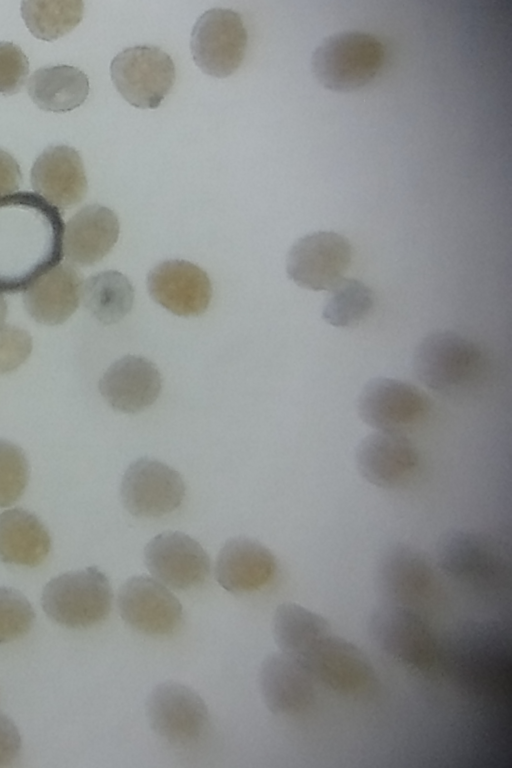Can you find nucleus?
<instances>
[{
    "label": "nucleus",
    "instance_id": "f03ea898",
    "mask_svg": "<svg viewBox=\"0 0 512 768\" xmlns=\"http://www.w3.org/2000/svg\"><path fill=\"white\" fill-rule=\"evenodd\" d=\"M385 60L383 43L362 31H342L315 48L311 68L317 81L335 92H351L370 83Z\"/></svg>",
    "mask_w": 512,
    "mask_h": 768
},
{
    "label": "nucleus",
    "instance_id": "4be33fe9",
    "mask_svg": "<svg viewBox=\"0 0 512 768\" xmlns=\"http://www.w3.org/2000/svg\"><path fill=\"white\" fill-rule=\"evenodd\" d=\"M31 183L37 195L57 209L78 204L87 192L82 159L66 145L50 146L38 156L31 169Z\"/></svg>",
    "mask_w": 512,
    "mask_h": 768
},
{
    "label": "nucleus",
    "instance_id": "393cba45",
    "mask_svg": "<svg viewBox=\"0 0 512 768\" xmlns=\"http://www.w3.org/2000/svg\"><path fill=\"white\" fill-rule=\"evenodd\" d=\"M51 549L50 534L40 519L22 508L0 514V560L19 566L36 567Z\"/></svg>",
    "mask_w": 512,
    "mask_h": 768
},
{
    "label": "nucleus",
    "instance_id": "aec40b11",
    "mask_svg": "<svg viewBox=\"0 0 512 768\" xmlns=\"http://www.w3.org/2000/svg\"><path fill=\"white\" fill-rule=\"evenodd\" d=\"M274 554L259 541L238 536L228 539L215 563V578L226 591L235 594L263 589L276 577Z\"/></svg>",
    "mask_w": 512,
    "mask_h": 768
},
{
    "label": "nucleus",
    "instance_id": "c85d7f7f",
    "mask_svg": "<svg viewBox=\"0 0 512 768\" xmlns=\"http://www.w3.org/2000/svg\"><path fill=\"white\" fill-rule=\"evenodd\" d=\"M82 1H23L21 14L37 38L52 41L70 32L82 20Z\"/></svg>",
    "mask_w": 512,
    "mask_h": 768
},
{
    "label": "nucleus",
    "instance_id": "72a5a7b5",
    "mask_svg": "<svg viewBox=\"0 0 512 768\" xmlns=\"http://www.w3.org/2000/svg\"><path fill=\"white\" fill-rule=\"evenodd\" d=\"M32 339L29 333L11 325L0 326V373L16 370L30 356Z\"/></svg>",
    "mask_w": 512,
    "mask_h": 768
},
{
    "label": "nucleus",
    "instance_id": "c756f323",
    "mask_svg": "<svg viewBox=\"0 0 512 768\" xmlns=\"http://www.w3.org/2000/svg\"><path fill=\"white\" fill-rule=\"evenodd\" d=\"M374 306V294L363 282L343 278L326 301L322 318L334 327H354L364 320Z\"/></svg>",
    "mask_w": 512,
    "mask_h": 768
},
{
    "label": "nucleus",
    "instance_id": "39448f33",
    "mask_svg": "<svg viewBox=\"0 0 512 768\" xmlns=\"http://www.w3.org/2000/svg\"><path fill=\"white\" fill-rule=\"evenodd\" d=\"M368 630L376 645L403 666L429 671L437 659L435 634L415 609L388 603L374 610Z\"/></svg>",
    "mask_w": 512,
    "mask_h": 768
},
{
    "label": "nucleus",
    "instance_id": "2f4dec72",
    "mask_svg": "<svg viewBox=\"0 0 512 768\" xmlns=\"http://www.w3.org/2000/svg\"><path fill=\"white\" fill-rule=\"evenodd\" d=\"M35 617L32 605L21 592L0 587V644L25 636Z\"/></svg>",
    "mask_w": 512,
    "mask_h": 768
},
{
    "label": "nucleus",
    "instance_id": "473e14b6",
    "mask_svg": "<svg viewBox=\"0 0 512 768\" xmlns=\"http://www.w3.org/2000/svg\"><path fill=\"white\" fill-rule=\"evenodd\" d=\"M29 73V62L21 48L11 42H0V94L20 91Z\"/></svg>",
    "mask_w": 512,
    "mask_h": 768
},
{
    "label": "nucleus",
    "instance_id": "f257e3e1",
    "mask_svg": "<svg viewBox=\"0 0 512 768\" xmlns=\"http://www.w3.org/2000/svg\"><path fill=\"white\" fill-rule=\"evenodd\" d=\"M64 223L37 194L0 197V293L26 290L60 263Z\"/></svg>",
    "mask_w": 512,
    "mask_h": 768
},
{
    "label": "nucleus",
    "instance_id": "dca6fc26",
    "mask_svg": "<svg viewBox=\"0 0 512 768\" xmlns=\"http://www.w3.org/2000/svg\"><path fill=\"white\" fill-rule=\"evenodd\" d=\"M377 584L389 603L415 609L438 592L437 575L426 556L416 548L392 545L377 567Z\"/></svg>",
    "mask_w": 512,
    "mask_h": 768
},
{
    "label": "nucleus",
    "instance_id": "e433bc0d",
    "mask_svg": "<svg viewBox=\"0 0 512 768\" xmlns=\"http://www.w3.org/2000/svg\"><path fill=\"white\" fill-rule=\"evenodd\" d=\"M7 315V303L4 297L0 294V326L3 325Z\"/></svg>",
    "mask_w": 512,
    "mask_h": 768
},
{
    "label": "nucleus",
    "instance_id": "a211bd4d",
    "mask_svg": "<svg viewBox=\"0 0 512 768\" xmlns=\"http://www.w3.org/2000/svg\"><path fill=\"white\" fill-rule=\"evenodd\" d=\"M355 464L359 474L370 484L394 489L414 477L420 456L416 447L401 433L376 431L358 444Z\"/></svg>",
    "mask_w": 512,
    "mask_h": 768
},
{
    "label": "nucleus",
    "instance_id": "6ab92c4d",
    "mask_svg": "<svg viewBox=\"0 0 512 768\" xmlns=\"http://www.w3.org/2000/svg\"><path fill=\"white\" fill-rule=\"evenodd\" d=\"M315 682L301 663L283 652L267 655L259 670L262 699L279 716H296L309 710L316 697Z\"/></svg>",
    "mask_w": 512,
    "mask_h": 768
},
{
    "label": "nucleus",
    "instance_id": "20e7f679",
    "mask_svg": "<svg viewBox=\"0 0 512 768\" xmlns=\"http://www.w3.org/2000/svg\"><path fill=\"white\" fill-rule=\"evenodd\" d=\"M112 600L107 576L94 566L52 578L42 593L45 613L58 624L73 629L103 622L110 614Z\"/></svg>",
    "mask_w": 512,
    "mask_h": 768
},
{
    "label": "nucleus",
    "instance_id": "4468645a",
    "mask_svg": "<svg viewBox=\"0 0 512 768\" xmlns=\"http://www.w3.org/2000/svg\"><path fill=\"white\" fill-rule=\"evenodd\" d=\"M117 605L122 619L149 636H168L182 623L178 598L162 583L147 575L127 579L119 589Z\"/></svg>",
    "mask_w": 512,
    "mask_h": 768
},
{
    "label": "nucleus",
    "instance_id": "9b49d317",
    "mask_svg": "<svg viewBox=\"0 0 512 768\" xmlns=\"http://www.w3.org/2000/svg\"><path fill=\"white\" fill-rule=\"evenodd\" d=\"M352 260L349 240L333 231H318L299 238L286 259L288 277L298 286L331 291L344 277Z\"/></svg>",
    "mask_w": 512,
    "mask_h": 768
},
{
    "label": "nucleus",
    "instance_id": "f8f14e48",
    "mask_svg": "<svg viewBox=\"0 0 512 768\" xmlns=\"http://www.w3.org/2000/svg\"><path fill=\"white\" fill-rule=\"evenodd\" d=\"M437 562L450 578L470 585L494 584L505 574L506 564L494 539L475 530L446 532L437 544Z\"/></svg>",
    "mask_w": 512,
    "mask_h": 768
},
{
    "label": "nucleus",
    "instance_id": "c9c22d12",
    "mask_svg": "<svg viewBox=\"0 0 512 768\" xmlns=\"http://www.w3.org/2000/svg\"><path fill=\"white\" fill-rule=\"evenodd\" d=\"M21 178L17 161L8 152L0 149V197L15 193Z\"/></svg>",
    "mask_w": 512,
    "mask_h": 768
},
{
    "label": "nucleus",
    "instance_id": "b1692460",
    "mask_svg": "<svg viewBox=\"0 0 512 768\" xmlns=\"http://www.w3.org/2000/svg\"><path fill=\"white\" fill-rule=\"evenodd\" d=\"M82 287V278L73 266L58 264L25 290V308L37 322L61 324L76 311Z\"/></svg>",
    "mask_w": 512,
    "mask_h": 768
},
{
    "label": "nucleus",
    "instance_id": "0eeeda50",
    "mask_svg": "<svg viewBox=\"0 0 512 768\" xmlns=\"http://www.w3.org/2000/svg\"><path fill=\"white\" fill-rule=\"evenodd\" d=\"M247 47V31L241 15L214 8L195 22L190 50L195 64L207 75L226 78L240 67Z\"/></svg>",
    "mask_w": 512,
    "mask_h": 768
},
{
    "label": "nucleus",
    "instance_id": "6e6552de",
    "mask_svg": "<svg viewBox=\"0 0 512 768\" xmlns=\"http://www.w3.org/2000/svg\"><path fill=\"white\" fill-rule=\"evenodd\" d=\"M146 716L151 729L177 747L196 743L209 725L204 700L192 688L176 681H165L152 689L146 701Z\"/></svg>",
    "mask_w": 512,
    "mask_h": 768
},
{
    "label": "nucleus",
    "instance_id": "9d476101",
    "mask_svg": "<svg viewBox=\"0 0 512 768\" xmlns=\"http://www.w3.org/2000/svg\"><path fill=\"white\" fill-rule=\"evenodd\" d=\"M186 494L182 476L167 464L141 457L125 470L120 498L124 508L139 518H159L180 507Z\"/></svg>",
    "mask_w": 512,
    "mask_h": 768
},
{
    "label": "nucleus",
    "instance_id": "ddd939ff",
    "mask_svg": "<svg viewBox=\"0 0 512 768\" xmlns=\"http://www.w3.org/2000/svg\"><path fill=\"white\" fill-rule=\"evenodd\" d=\"M298 662L316 682L340 694L364 693L375 680L373 666L363 651L330 632Z\"/></svg>",
    "mask_w": 512,
    "mask_h": 768
},
{
    "label": "nucleus",
    "instance_id": "cd10ccee",
    "mask_svg": "<svg viewBox=\"0 0 512 768\" xmlns=\"http://www.w3.org/2000/svg\"><path fill=\"white\" fill-rule=\"evenodd\" d=\"M134 296L130 280L115 270L90 276L82 287L85 307L104 325L122 320L132 309Z\"/></svg>",
    "mask_w": 512,
    "mask_h": 768
},
{
    "label": "nucleus",
    "instance_id": "f3484780",
    "mask_svg": "<svg viewBox=\"0 0 512 768\" xmlns=\"http://www.w3.org/2000/svg\"><path fill=\"white\" fill-rule=\"evenodd\" d=\"M146 284L151 298L177 316L203 314L212 298V284L207 273L186 260L171 259L159 263L149 271Z\"/></svg>",
    "mask_w": 512,
    "mask_h": 768
},
{
    "label": "nucleus",
    "instance_id": "5701e85b",
    "mask_svg": "<svg viewBox=\"0 0 512 768\" xmlns=\"http://www.w3.org/2000/svg\"><path fill=\"white\" fill-rule=\"evenodd\" d=\"M119 232L118 217L111 209L85 206L64 225L63 253L74 264L92 265L111 251Z\"/></svg>",
    "mask_w": 512,
    "mask_h": 768
},
{
    "label": "nucleus",
    "instance_id": "7ed1b4c3",
    "mask_svg": "<svg viewBox=\"0 0 512 768\" xmlns=\"http://www.w3.org/2000/svg\"><path fill=\"white\" fill-rule=\"evenodd\" d=\"M488 361L476 343L451 331H437L415 348L412 367L418 380L429 389L453 392L478 383Z\"/></svg>",
    "mask_w": 512,
    "mask_h": 768
},
{
    "label": "nucleus",
    "instance_id": "423d86ee",
    "mask_svg": "<svg viewBox=\"0 0 512 768\" xmlns=\"http://www.w3.org/2000/svg\"><path fill=\"white\" fill-rule=\"evenodd\" d=\"M112 82L132 106L155 109L171 91L176 70L172 58L156 46L129 47L111 62Z\"/></svg>",
    "mask_w": 512,
    "mask_h": 768
},
{
    "label": "nucleus",
    "instance_id": "a878e982",
    "mask_svg": "<svg viewBox=\"0 0 512 768\" xmlns=\"http://www.w3.org/2000/svg\"><path fill=\"white\" fill-rule=\"evenodd\" d=\"M28 94L45 111L68 112L86 100L89 80L84 72L74 66L43 67L30 77Z\"/></svg>",
    "mask_w": 512,
    "mask_h": 768
},
{
    "label": "nucleus",
    "instance_id": "412c9836",
    "mask_svg": "<svg viewBox=\"0 0 512 768\" xmlns=\"http://www.w3.org/2000/svg\"><path fill=\"white\" fill-rule=\"evenodd\" d=\"M162 377L157 366L142 356L126 355L113 362L99 381V390L116 411L137 413L158 399Z\"/></svg>",
    "mask_w": 512,
    "mask_h": 768
},
{
    "label": "nucleus",
    "instance_id": "2eb2a0df",
    "mask_svg": "<svg viewBox=\"0 0 512 768\" xmlns=\"http://www.w3.org/2000/svg\"><path fill=\"white\" fill-rule=\"evenodd\" d=\"M144 561L153 577L168 588L189 590L208 579L210 558L201 544L179 531H165L144 548Z\"/></svg>",
    "mask_w": 512,
    "mask_h": 768
},
{
    "label": "nucleus",
    "instance_id": "f704fd0d",
    "mask_svg": "<svg viewBox=\"0 0 512 768\" xmlns=\"http://www.w3.org/2000/svg\"><path fill=\"white\" fill-rule=\"evenodd\" d=\"M21 750V737L13 721L0 711V767L12 765Z\"/></svg>",
    "mask_w": 512,
    "mask_h": 768
},
{
    "label": "nucleus",
    "instance_id": "1a4fd4ad",
    "mask_svg": "<svg viewBox=\"0 0 512 768\" xmlns=\"http://www.w3.org/2000/svg\"><path fill=\"white\" fill-rule=\"evenodd\" d=\"M430 410V398L421 389L387 377L368 381L357 399L359 417L377 431L409 430L422 423Z\"/></svg>",
    "mask_w": 512,
    "mask_h": 768
},
{
    "label": "nucleus",
    "instance_id": "7c9ffc66",
    "mask_svg": "<svg viewBox=\"0 0 512 768\" xmlns=\"http://www.w3.org/2000/svg\"><path fill=\"white\" fill-rule=\"evenodd\" d=\"M28 481L29 463L24 451L13 442L0 439V508L17 502Z\"/></svg>",
    "mask_w": 512,
    "mask_h": 768
},
{
    "label": "nucleus",
    "instance_id": "bb28decb",
    "mask_svg": "<svg viewBox=\"0 0 512 768\" xmlns=\"http://www.w3.org/2000/svg\"><path fill=\"white\" fill-rule=\"evenodd\" d=\"M329 625L320 615L295 603L280 604L273 616L272 633L281 652L300 661L327 634Z\"/></svg>",
    "mask_w": 512,
    "mask_h": 768
}]
</instances>
